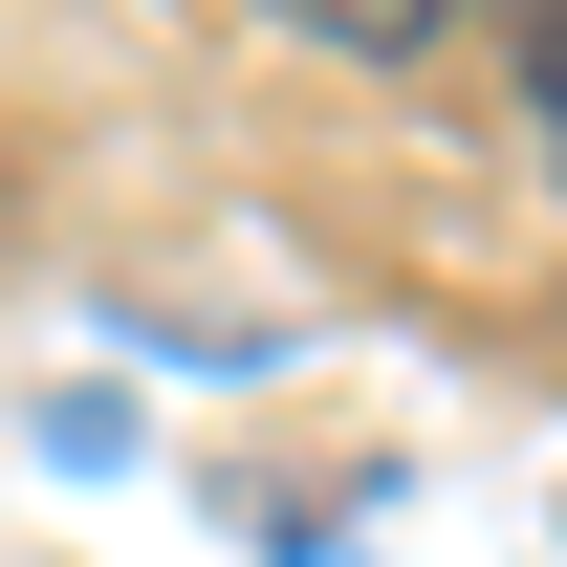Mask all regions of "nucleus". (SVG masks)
<instances>
[{
	"mask_svg": "<svg viewBox=\"0 0 567 567\" xmlns=\"http://www.w3.org/2000/svg\"><path fill=\"white\" fill-rule=\"evenodd\" d=\"M284 22H328V44H371V66H393V44H436L458 0H284Z\"/></svg>",
	"mask_w": 567,
	"mask_h": 567,
	"instance_id": "nucleus-1",
	"label": "nucleus"
},
{
	"mask_svg": "<svg viewBox=\"0 0 567 567\" xmlns=\"http://www.w3.org/2000/svg\"><path fill=\"white\" fill-rule=\"evenodd\" d=\"M524 132H546V175H567V22H546V66H524Z\"/></svg>",
	"mask_w": 567,
	"mask_h": 567,
	"instance_id": "nucleus-2",
	"label": "nucleus"
}]
</instances>
